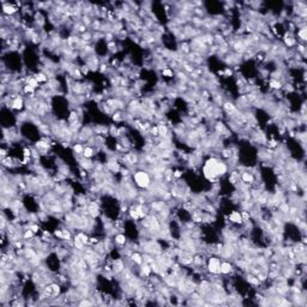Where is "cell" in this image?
Wrapping results in <instances>:
<instances>
[{
	"label": "cell",
	"instance_id": "cell-22",
	"mask_svg": "<svg viewBox=\"0 0 307 307\" xmlns=\"http://www.w3.org/2000/svg\"><path fill=\"white\" fill-rule=\"evenodd\" d=\"M94 156V148L91 146H84V151L82 154V157L84 158H91Z\"/></svg>",
	"mask_w": 307,
	"mask_h": 307
},
{
	"label": "cell",
	"instance_id": "cell-31",
	"mask_svg": "<svg viewBox=\"0 0 307 307\" xmlns=\"http://www.w3.org/2000/svg\"><path fill=\"white\" fill-rule=\"evenodd\" d=\"M53 235H54L55 238H58V239L62 240V229H56V230H54Z\"/></svg>",
	"mask_w": 307,
	"mask_h": 307
},
{
	"label": "cell",
	"instance_id": "cell-6",
	"mask_svg": "<svg viewBox=\"0 0 307 307\" xmlns=\"http://www.w3.org/2000/svg\"><path fill=\"white\" fill-rule=\"evenodd\" d=\"M235 271V267L232 262L228 260H221V275L223 276H228Z\"/></svg>",
	"mask_w": 307,
	"mask_h": 307
},
{
	"label": "cell",
	"instance_id": "cell-26",
	"mask_svg": "<svg viewBox=\"0 0 307 307\" xmlns=\"http://www.w3.org/2000/svg\"><path fill=\"white\" fill-rule=\"evenodd\" d=\"M278 140H276V139H273V138H271L269 142H267V148L269 149H277L278 148Z\"/></svg>",
	"mask_w": 307,
	"mask_h": 307
},
{
	"label": "cell",
	"instance_id": "cell-20",
	"mask_svg": "<svg viewBox=\"0 0 307 307\" xmlns=\"http://www.w3.org/2000/svg\"><path fill=\"white\" fill-rule=\"evenodd\" d=\"M298 37L301 40V42H305L307 40V29L305 25L298 30Z\"/></svg>",
	"mask_w": 307,
	"mask_h": 307
},
{
	"label": "cell",
	"instance_id": "cell-35",
	"mask_svg": "<svg viewBox=\"0 0 307 307\" xmlns=\"http://www.w3.org/2000/svg\"><path fill=\"white\" fill-rule=\"evenodd\" d=\"M0 155H1V158H5L7 157V150L5 148H1V150H0Z\"/></svg>",
	"mask_w": 307,
	"mask_h": 307
},
{
	"label": "cell",
	"instance_id": "cell-15",
	"mask_svg": "<svg viewBox=\"0 0 307 307\" xmlns=\"http://www.w3.org/2000/svg\"><path fill=\"white\" fill-rule=\"evenodd\" d=\"M223 109L225 110V113H228L229 115H233V114H235L236 112H238V108H236V106L232 102H225L223 103Z\"/></svg>",
	"mask_w": 307,
	"mask_h": 307
},
{
	"label": "cell",
	"instance_id": "cell-11",
	"mask_svg": "<svg viewBox=\"0 0 307 307\" xmlns=\"http://www.w3.org/2000/svg\"><path fill=\"white\" fill-rule=\"evenodd\" d=\"M130 259H131V262L135 264V265H138V266H140L144 263L143 256H142L139 252H137V251H133V252H132Z\"/></svg>",
	"mask_w": 307,
	"mask_h": 307
},
{
	"label": "cell",
	"instance_id": "cell-29",
	"mask_svg": "<svg viewBox=\"0 0 307 307\" xmlns=\"http://www.w3.org/2000/svg\"><path fill=\"white\" fill-rule=\"evenodd\" d=\"M28 227L33 230V232L36 234V233H39V230H40V227H39V225H36V223H29L28 225Z\"/></svg>",
	"mask_w": 307,
	"mask_h": 307
},
{
	"label": "cell",
	"instance_id": "cell-24",
	"mask_svg": "<svg viewBox=\"0 0 307 307\" xmlns=\"http://www.w3.org/2000/svg\"><path fill=\"white\" fill-rule=\"evenodd\" d=\"M35 78L37 79V82L39 83H47L48 81V76L45 73V72H39V73H36L35 75Z\"/></svg>",
	"mask_w": 307,
	"mask_h": 307
},
{
	"label": "cell",
	"instance_id": "cell-23",
	"mask_svg": "<svg viewBox=\"0 0 307 307\" xmlns=\"http://www.w3.org/2000/svg\"><path fill=\"white\" fill-rule=\"evenodd\" d=\"M35 90H36V89H34L33 87H30L29 84H24V85H23V89H22V91H23L24 94H27V95H29V94H30V96H31V97L34 96Z\"/></svg>",
	"mask_w": 307,
	"mask_h": 307
},
{
	"label": "cell",
	"instance_id": "cell-10",
	"mask_svg": "<svg viewBox=\"0 0 307 307\" xmlns=\"http://www.w3.org/2000/svg\"><path fill=\"white\" fill-rule=\"evenodd\" d=\"M35 148L39 150V152H45V151L50 149V144L46 138H43V139H40L35 143Z\"/></svg>",
	"mask_w": 307,
	"mask_h": 307
},
{
	"label": "cell",
	"instance_id": "cell-36",
	"mask_svg": "<svg viewBox=\"0 0 307 307\" xmlns=\"http://www.w3.org/2000/svg\"><path fill=\"white\" fill-rule=\"evenodd\" d=\"M61 145H62V148H65V149H66V148H68V146H70V142H62Z\"/></svg>",
	"mask_w": 307,
	"mask_h": 307
},
{
	"label": "cell",
	"instance_id": "cell-12",
	"mask_svg": "<svg viewBox=\"0 0 307 307\" xmlns=\"http://www.w3.org/2000/svg\"><path fill=\"white\" fill-rule=\"evenodd\" d=\"M246 281H247V283H250L251 286H254V287L262 286V282L259 281V278H258L256 275H253V273H246Z\"/></svg>",
	"mask_w": 307,
	"mask_h": 307
},
{
	"label": "cell",
	"instance_id": "cell-19",
	"mask_svg": "<svg viewBox=\"0 0 307 307\" xmlns=\"http://www.w3.org/2000/svg\"><path fill=\"white\" fill-rule=\"evenodd\" d=\"M85 244L83 242L82 240H79L77 236L73 238V247H75L76 250H79V251H84V248H85Z\"/></svg>",
	"mask_w": 307,
	"mask_h": 307
},
{
	"label": "cell",
	"instance_id": "cell-5",
	"mask_svg": "<svg viewBox=\"0 0 307 307\" xmlns=\"http://www.w3.org/2000/svg\"><path fill=\"white\" fill-rule=\"evenodd\" d=\"M18 6L16 4H10V3H5L3 1V14H5L7 17H12L13 14L18 12Z\"/></svg>",
	"mask_w": 307,
	"mask_h": 307
},
{
	"label": "cell",
	"instance_id": "cell-1",
	"mask_svg": "<svg viewBox=\"0 0 307 307\" xmlns=\"http://www.w3.org/2000/svg\"><path fill=\"white\" fill-rule=\"evenodd\" d=\"M228 172V166L225 161H221L217 157H210L205 161L203 167L204 177L209 181H217V179L223 177Z\"/></svg>",
	"mask_w": 307,
	"mask_h": 307
},
{
	"label": "cell",
	"instance_id": "cell-27",
	"mask_svg": "<svg viewBox=\"0 0 307 307\" xmlns=\"http://www.w3.org/2000/svg\"><path fill=\"white\" fill-rule=\"evenodd\" d=\"M71 239H72V234H71V232H70L68 229H66V228H64V229H62V240L68 241V240H71Z\"/></svg>",
	"mask_w": 307,
	"mask_h": 307
},
{
	"label": "cell",
	"instance_id": "cell-21",
	"mask_svg": "<svg viewBox=\"0 0 307 307\" xmlns=\"http://www.w3.org/2000/svg\"><path fill=\"white\" fill-rule=\"evenodd\" d=\"M72 150L75 152L76 155H81L82 156L83 151H84V146H83V144H81L79 142H77L72 145Z\"/></svg>",
	"mask_w": 307,
	"mask_h": 307
},
{
	"label": "cell",
	"instance_id": "cell-18",
	"mask_svg": "<svg viewBox=\"0 0 307 307\" xmlns=\"http://www.w3.org/2000/svg\"><path fill=\"white\" fill-rule=\"evenodd\" d=\"M157 127H158V135L162 137V138H166V137L168 136V127H167V125L166 124H160V125H157Z\"/></svg>",
	"mask_w": 307,
	"mask_h": 307
},
{
	"label": "cell",
	"instance_id": "cell-2",
	"mask_svg": "<svg viewBox=\"0 0 307 307\" xmlns=\"http://www.w3.org/2000/svg\"><path fill=\"white\" fill-rule=\"evenodd\" d=\"M132 177H133V181H135L136 186L139 188L146 190L151 186V177L146 171L139 169V171L135 172Z\"/></svg>",
	"mask_w": 307,
	"mask_h": 307
},
{
	"label": "cell",
	"instance_id": "cell-34",
	"mask_svg": "<svg viewBox=\"0 0 307 307\" xmlns=\"http://www.w3.org/2000/svg\"><path fill=\"white\" fill-rule=\"evenodd\" d=\"M183 177V172L181 171H175V172H173V177Z\"/></svg>",
	"mask_w": 307,
	"mask_h": 307
},
{
	"label": "cell",
	"instance_id": "cell-8",
	"mask_svg": "<svg viewBox=\"0 0 307 307\" xmlns=\"http://www.w3.org/2000/svg\"><path fill=\"white\" fill-rule=\"evenodd\" d=\"M24 106H25V103H24L23 97L18 95L17 97L12 98V101H11V106H10V107H11L13 110H18V112H21V110H23Z\"/></svg>",
	"mask_w": 307,
	"mask_h": 307
},
{
	"label": "cell",
	"instance_id": "cell-3",
	"mask_svg": "<svg viewBox=\"0 0 307 307\" xmlns=\"http://www.w3.org/2000/svg\"><path fill=\"white\" fill-rule=\"evenodd\" d=\"M206 271L214 276L221 275V258L217 254H211L206 259Z\"/></svg>",
	"mask_w": 307,
	"mask_h": 307
},
{
	"label": "cell",
	"instance_id": "cell-17",
	"mask_svg": "<svg viewBox=\"0 0 307 307\" xmlns=\"http://www.w3.org/2000/svg\"><path fill=\"white\" fill-rule=\"evenodd\" d=\"M140 273H142V275L143 276H145V277H149L150 276V273H152V270H151V265L149 264V263H145L144 262L143 264L140 265Z\"/></svg>",
	"mask_w": 307,
	"mask_h": 307
},
{
	"label": "cell",
	"instance_id": "cell-4",
	"mask_svg": "<svg viewBox=\"0 0 307 307\" xmlns=\"http://www.w3.org/2000/svg\"><path fill=\"white\" fill-rule=\"evenodd\" d=\"M240 181L242 184L247 185H254L256 184V175L251 171H242L240 173Z\"/></svg>",
	"mask_w": 307,
	"mask_h": 307
},
{
	"label": "cell",
	"instance_id": "cell-14",
	"mask_svg": "<svg viewBox=\"0 0 307 307\" xmlns=\"http://www.w3.org/2000/svg\"><path fill=\"white\" fill-rule=\"evenodd\" d=\"M113 239H114V244H116L118 246H125L126 242H127V238L125 236V234H123V233L115 234Z\"/></svg>",
	"mask_w": 307,
	"mask_h": 307
},
{
	"label": "cell",
	"instance_id": "cell-16",
	"mask_svg": "<svg viewBox=\"0 0 307 307\" xmlns=\"http://www.w3.org/2000/svg\"><path fill=\"white\" fill-rule=\"evenodd\" d=\"M283 41H284V46L288 48H292L296 45V40L292 36H289V33H286L284 37H283Z\"/></svg>",
	"mask_w": 307,
	"mask_h": 307
},
{
	"label": "cell",
	"instance_id": "cell-30",
	"mask_svg": "<svg viewBox=\"0 0 307 307\" xmlns=\"http://www.w3.org/2000/svg\"><path fill=\"white\" fill-rule=\"evenodd\" d=\"M150 135L152 137H158V127L157 126H151L150 127Z\"/></svg>",
	"mask_w": 307,
	"mask_h": 307
},
{
	"label": "cell",
	"instance_id": "cell-7",
	"mask_svg": "<svg viewBox=\"0 0 307 307\" xmlns=\"http://www.w3.org/2000/svg\"><path fill=\"white\" fill-rule=\"evenodd\" d=\"M228 220L230 221V223L236 225H242L244 223V220H242V216H241V212L238 211V210H233L229 216H228Z\"/></svg>",
	"mask_w": 307,
	"mask_h": 307
},
{
	"label": "cell",
	"instance_id": "cell-33",
	"mask_svg": "<svg viewBox=\"0 0 307 307\" xmlns=\"http://www.w3.org/2000/svg\"><path fill=\"white\" fill-rule=\"evenodd\" d=\"M78 305H81V306H83V305H88V306H91V305H94V302H91L90 300H87V299H84V300H82Z\"/></svg>",
	"mask_w": 307,
	"mask_h": 307
},
{
	"label": "cell",
	"instance_id": "cell-32",
	"mask_svg": "<svg viewBox=\"0 0 307 307\" xmlns=\"http://www.w3.org/2000/svg\"><path fill=\"white\" fill-rule=\"evenodd\" d=\"M233 75V70L230 67H225V70L223 71V76L225 77H229V76Z\"/></svg>",
	"mask_w": 307,
	"mask_h": 307
},
{
	"label": "cell",
	"instance_id": "cell-28",
	"mask_svg": "<svg viewBox=\"0 0 307 307\" xmlns=\"http://www.w3.org/2000/svg\"><path fill=\"white\" fill-rule=\"evenodd\" d=\"M112 119H113V121H115V123H119V121H121V120H123L124 118H123V114H121L120 112H116V113H114V114H113Z\"/></svg>",
	"mask_w": 307,
	"mask_h": 307
},
{
	"label": "cell",
	"instance_id": "cell-9",
	"mask_svg": "<svg viewBox=\"0 0 307 307\" xmlns=\"http://www.w3.org/2000/svg\"><path fill=\"white\" fill-rule=\"evenodd\" d=\"M125 263H124L123 259H115L113 263H112V269H113V273H118V275H120V273H123L124 270H125Z\"/></svg>",
	"mask_w": 307,
	"mask_h": 307
},
{
	"label": "cell",
	"instance_id": "cell-13",
	"mask_svg": "<svg viewBox=\"0 0 307 307\" xmlns=\"http://www.w3.org/2000/svg\"><path fill=\"white\" fill-rule=\"evenodd\" d=\"M269 88L271 90H275V91H281L282 88H283V83L278 81V79H270L269 81Z\"/></svg>",
	"mask_w": 307,
	"mask_h": 307
},
{
	"label": "cell",
	"instance_id": "cell-25",
	"mask_svg": "<svg viewBox=\"0 0 307 307\" xmlns=\"http://www.w3.org/2000/svg\"><path fill=\"white\" fill-rule=\"evenodd\" d=\"M161 75L163 76V77H167V78H172V77L174 76V71H173L171 67H168V66H167L166 68H163V70H162Z\"/></svg>",
	"mask_w": 307,
	"mask_h": 307
}]
</instances>
